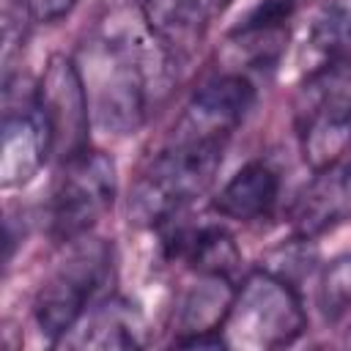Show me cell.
<instances>
[{
    "label": "cell",
    "instance_id": "cell-1",
    "mask_svg": "<svg viewBox=\"0 0 351 351\" xmlns=\"http://www.w3.org/2000/svg\"><path fill=\"white\" fill-rule=\"evenodd\" d=\"M82 74L90 121L110 137L137 134L148 118L151 93L176 74V60L151 36L143 16L137 27L112 25L85 41L74 58Z\"/></svg>",
    "mask_w": 351,
    "mask_h": 351
},
{
    "label": "cell",
    "instance_id": "cell-2",
    "mask_svg": "<svg viewBox=\"0 0 351 351\" xmlns=\"http://www.w3.org/2000/svg\"><path fill=\"white\" fill-rule=\"evenodd\" d=\"M222 143H192L167 137L165 148L140 170L129 195V222L162 228L195 203L217 178Z\"/></svg>",
    "mask_w": 351,
    "mask_h": 351
},
{
    "label": "cell",
    "instance_id": "cell-3",
    "mask_svg": "<svg viewBox=\"0 0 351 351\" xmlns=\"http://www.w3.org/2000/svg\"><path fill=\"white\" fill-rule=\"evenodd\" d=\"M63 247V261L44 280L33 302V321L52 346L101 299L112 277V244L104 239L82 236Z\"/></svg>",
    "mask_w": 351,
    "mask_h": 351
},
{
    "label": "cell",
    "instance_id": "cell-4",
    "mask_svg": "<svg viewBox=\"0 0 351 351\" xmlns=\"http://www.w3.org/2000/svg\"><path fill=\"white\" fill-rule=\"evenodd\" d=\"M296 134L307 167L324 170L351 148V55L313 71L296 96Z\"/></svg>",
    "mask_w": 351,
    "mask_h": 351
},
{
    "label": "cell",
    "instance_id": "cell-5",
    "mask_svg": "<svg viewBox=\"0 0 351 351\" xmlns=\"http://www.w3.org/2000/svg\"><path fill=\"white\" fill-rule=\"evenodd\" d=\"M222 329L230 346L282 348L296 343L307 329V313L296 282L263 266L250 271L236 288Z\"/></svg>",
    "mask_w": 351,
    "mask_h": 351
},
{
    "label": "cell",
    "instance_id": "cell-6",
    "mask_svg": "<svg viewBox=\"0 0 351 351\" xmlns=\"http://www.w3.org/2000/svg\"><path fill=\"white\" fill-rule=\"evenodd\" d=\"M118 195L115 159L101 148H82L60 162L49 206L47 228L58 244L90 236L101 217L112 208Z\"/></svg>",
    "mask_w": 351,
    "mask_h": 351
},
{
    "label": "cell",
    "instance_id": "cell-7",
    "mask_svg": "<svg viewBox=\"0 0 351 351\" xmlns=\"http://www.w3.org/2000/svg\"><path fill=\"white\" fill-rule=\"evenodd\" d=\"M52 154L55 143L38 104V82H27L22 74H3L0 184L5 189L30 184Z\"/></svg>",
    "mask_w": 351,
    "mask_h": 351
},
{
    "label": "cell",
    "instance_id": "cell-8",
    "mask_svg": "<svg viewBox=\"0 0 351 351\" xmlns=\"http://www.w3.org/2000/svg\"><path fill=\"white\" fill-rule=\"evenodd\" d=\"M255 99H258V88L244 71L214 74L189 96L170 137L228 145L233 132L252 112Z\"/></svg>",
    "mask_w": 351,
    "mask_h": 351
},
{
    "label": "cell",
    "instance_id": "cell-9",
    "mask_svg": "<svg viewBox=\"0 0 351 351\" xmlns=\"http://www.w3.org/2000/svg\"><path fill=\"white\" fill-rule=\"evenodd\" d=\"M38 104L47 115L55 154L63 159L90 145V110L74 58L52 55L38 80Z\"/></svg>",
    "mask_w": 351,
    "mask_h": 351
},
{
    "label": "cell",
    "instance_id": "cell-10",
    "mask_svg": "<svg viewBox=\"0 0 351 351\" xmlns=\"http://www.w3.org/2000/svg\"><path fill=\"white\" fill-rule=\"evenodd\" d=\"M148 343L143 310L126 296L99 299L58 346L63 348H96V351H126Z\"/></svg>",
    "mask_w": 351,
    "mask_h": 351
},
{
    "label": "cell",
    "instance_id": "cell-11",
    "mask_svg": "<svg viewBox=\"0 0 351 351\" xmlns=\"http://www.w3.org/2000/svg\"><path fill=\"white\" fill-rule=\"evenodd\" d=\"M351 217V159L348 154L332 167L315 170L313 181L296 197L291 219L296 236L313 239Z\"/></svg>",
    "mask_w": 351,
    "mask_h": 351
},
{
    "label": "cell",
    "instance_id": "cell-12",
    "mask_svg": "<svg viewBox=\"0 0 351 351\" xmlns=\"http://www.w3.org/2000/svg\"><path fill=\"white\" fill-rule=\"evenodd\" d=\"M137 14L176 66L192 58L214 19L203 0H137Z\"/></svg>",
    "mask_w": 351,
    "mask_h": 351
},
{
    "label": "cell",
    "instance_id": "cell-13",
    "mask_svg": "<svg viewBox=\"0 0 351 351\" xmlns=\"http://www.w3.org/2000/svg\"><path fill=\"white\" fill-rule=\"evenodd\" d=\"M165 244H167V255L189 266L195 274H219L233 280V274L241 266V252L236 247V239L219 222L176 228Z\"/></svg>",
    "mask_w": 351,
    "mask_h": 351
},
{
    "label": "cell",
    "instance_id": "cell-14",
    "mask_svg": "<svg viewBox=\"0 0 351 351\" xmlns=\"http://www.w3.org/2000/svg\"><path fill=\"white\" fill-rule=\"evenodd\" d=\"M280 200V176L263 162L252 159L241 165L214 197V211L233 222H258L271 217Z\"/></svg>",
    "mask_w": 351,
    "mask_h": 351
},
{
    "label": "cell",
    "instance_id": "cell-15",
    "mask_svg": "<svg viewBox=\"0 0 351 351\" xmlns=\"http://www.w3.org/2000/svg\"><path fill=\"white\" fill-rule=\"evenodd\" d=\"M233 296H236V285L230 277L197 274V280L181 293L176 304V326H178L176 337L222 329Z\"/></svg>",
    "mask_w": 351,
    "mask_h": 351
},
{
    "label": "cell",
    "instance_id": "cell-16",
    "mask_svg": "<svg viewBox=\"0 0 351 351\" xmlns=\"http://www.w3.org/2000/svg\"><path fill=\"white\" fill-rule=\"evenodd\" d=\"M351 49V0H329L315 11L304 36V58L313 69L348 55ZM310 69V71H313Z\"/></svg>",
    "mask_w": 351,
    "mask_h": 351
},
{
    "label": "cell",
    "instance_id": "cell-17",
    "mask_svg": "<svg viewBox=\"0 0 351 351\" xmlns=\"http://www.w3.org/2000/svg\"><path fill=\"white\" fill-rule=\"evenodd\" d=\"M315 302L329 324H337L351 313V255H337L324 266Z\"/></svg>",
    "mask_w": 351,
    "mask_h": 351
},
{
    "label": "cell",
    "instance_id": "cell-18",
    "mask_svg": "<svg viewBox=\"0 0 351 351\" xmlns=\"http://www.w3.org/2000/svg\"><path fill=\"white\" fill-rule=\"evenodd\" d=\"M307 0H258L244 19L230 30V38L247 36H285L288 22L299 14Z\"/></svg>",
    "mask_w": 351,
    "mask_h": 351
},
{
    "label": "cell",
    "instance_id": "cell-19",
    "mask_svg": "<svg viewBox=\"0 0 351 351\" xmlns=\"http://www.w3.org/2000/svg\"><path fill=\"white\" fill-rule=\"evenodd\" d=\"M0 30H3V74L14 71V58L22 52L25 41H27V30L30 25H36L30 8L25 0H3V11H0Z\"/></svg>",
    "mask_w": 351,
    "mask_h": 351
},
{
    "label": "cell",
    "instance_id": "cell-20",
    "mask_svg": "<svg viewBox=\"0 0 351 351\" xmlns=\"http://www.w3.org/2000/svg\"><path fill=\"white\" fill-rule=\"evenodd\" d=\"M25 3L38 25H52V22H60L63 16H69L80 0H25Z\"/></svg>",
    "mask_w": 351,
    "mask_h": 351
},
{
    "label": "cell",
    "instance_id": "cell-21",
    "mask_svg": "<svg viewBox=\"0 0 351 351\" xmlns=\"http://www.w3.org/2000/svg\"><path fill=\"white\" fill-rule=\"evenodd\" d=\"M348 343H351V326H348Z\"/></svg>",
    "mask_w": 351,
    "mask_h": 351
}]
</instances>
